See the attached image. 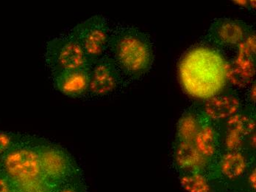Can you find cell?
<instances>
[{
	"label": "cell",
	"mask_w": 256,
	"mask_h": 192,
	"mask_svg": "<svg viewBox=\"0 0 256 192\" xmlns=\"http://www.w3.org/2000/svg\"><path fill=\"white\" fill-rule=\"evenodd\" d=\"M206 115L202 110H188L186 112L178 124V141L192 143L195 135L198 133Z\"/></svg>",
	"instance_id": "obj_15"
},
{
	"label": "cell",
	"mask_w": 256,
	"mask_h": 192,
	"mask_svg": "<svg viewBox=\"0 0 256 192\" xmlns=\"http://www.w3.org/2000/svg\"><path fill=\"white\" fill-rule=\"evenodd\" d=\"M130 82L106 53L90 69L88 95L90 98H102L120 91Z\"/></svg>",
	"instance_id": "obj_6"
},
{
	"label": "cell",
	"mask_w": 256,
	"mask_h": 192,
	"mask_svg": "<svg viewBox=\"0 0 256 192\" xmlns=\"http://www.w3.org/2000/svg\"><path fill=\"white\" fill-rule=\"evenodd\" d=\"M250 181L251 182H252V186L255 187V185H254V183H256V172L255 170H254V171H252V172L251 173L250 176Z\"/></svg>",
	"instance_id": "obj_21"
},
{
	"label": "cell",
	"mask_w": 256,
	"mask_h": 192,
	"mask_svg": "<svg viewBox=\"0 0 256 192\" xmlns=\"http://www.w3.org/2000/svg\"><path fill=\"white\" fill-rule=\"evenodd\" d=\"M93 65L107 52L112 27L108 20L98 14L70 29Z\"/></svg>",
	"instance_id": "obj_5"
},
{
	"label": "cell",
	"mask_w": 256,
	"mask_h": 192,
	"mask_svg": "<svg viewBox=\"0 0 256 192\" xmlns=\"http://www.w3.org/2000/svg\"><path fill=\"white\" fill-rule=\"evenodd\" d=\"M248 101H250L251 104H255L256 101V85L255 83H254V85L251 87L250 90L248 93Z\"/></svg>",
	"instance_id": "obj_20"
},
{
	"label": "cell",
	"mask_w": 256,
	"mask_h": 192,
	"mask_svg": "<svg viewBox=\"0 0 256 192\" xmlns=\"http://www.w3.org/2000/svg\"><path fill=\"white\" fill-rule=\"evenodd\" d=\"M255 32L252 26L241 20L220 18L213 20L206 40L220 48H237Z\"/></svg>",
	"instance_id": "obj_7"
},
{
	"label": "cell",
	"mask_w": 256,
	"mask_h": 192,
	"mask_svg": "<svg viewBox=\"0 0 256 192\" xmlns=\"http://www.w3.org/2000/svg\"><path fill=\"white\" fill-rule=\"evenodd\" d=\"M248 166V158L242 151H227L220 159V170L229 179L241 177Z\"/></svg>",
	"instance_id": "obj_14"
},
{
	"label": "cell",
	"mask_w": 256,
	"mask_h": 192,
	"mask_svg": "<svg viewBox=\"0 0 256 192\" xmlns=\"http://www.w3.org/2000/svg\"><path fill=\"white\" fill-rule=\"evenodd\" d=\"M181 184L187 192H213L207 179L199 173H190L184 176Z\"/></svg>",
	"instance_id": "obj_16"
},
{
	"label": "cell",
	"mask_w": 256,
	"mask_h": 192,
	"mask_svg": "<svg viewBox=\"0 0 256 192\" xmlns=\"http://www.w3.org/2000/svg\"><path fill=\"white\" fill-rule=\"evenodd\" d=\"M40 138L22 135L0 160L2 172L21 192H36L48 187L39 160Z\"/></svg>",
	"instance_id": "obj_2"
},
{
	"label": "cell",
	"mask_w": 256,
	"mask_h": 192,
	"mask_svg": "<svg viewBox=\"0 0 256 192\" xmlns=\"http://www.w3.org/2000/svg\"><path fill=\"white\" fill-rule=\"evenodd\" d=\"M176 163L182 170L198 173L208 165V159L204 157L192 143L178 141L174 150Z\"/></svg>",
	"instance_id": "obj_12"
},
{
	"label": "cell",
	"mask_w": 256,
	"mask_h": 192,
	"mask_svg": "<svg viewBox=\"0 0 256 192\" xmlns=\"http://www.w3.org/2000/svg\"><path fill=\"white\" fill-rule=\"evenodd\" d=\"M238 55L232 62L230 76L238 87L249 84L255 73L256 35L252 33L237 48Z\"/></svg>",
	"instance_id": "obj_9"
},
{
	"label": "cell",
	"mask_w": 256,
	"mask_h": 192,
	"mask_svg": "<svg viewBox=\"0 0 256 192\" xmlns=\"http://www.w3.org/2000/svg\"><path fill=\"white\" fill-rule=\"evenodd\" d=\"M38 151L42 171L50 188H56L80 175V170L73 156L60 145L40 137Z\"/></svg>",
	"instance_id": "obj_4"
},
{
	"label": "cell",
	"mask_w": 256,
	"mask_h": 192,
	"mask_svg": "<svg viewBox=\"0 0 256 192\" xmlns=\"http://www.w3.org/2000/svg\"><path fill=\"white\" fill-rule=\"evenodd\" d=\"M240 96L234 92H226L212 97L204 103L202 112L212 121L228 120L241 111Z\"/></svg>",
	"instance_id": "obj_11"
},
{
	"label": "cell",
	"mask_w": 256,
	"mask_h": 192,
	"mask_svg": "<svg viewBox=\"0 0 256 192\" xmlns=\"http://www.w3.org/2000/svg\"><path fill=\"white\" fill-rule=\"evenodd\" d=\"M54 192H86V188L79 175L59 185Z\"/></svg>",
	"instance_id": "obj_18"
},
{
	"label": "cell",
	"mask_w": 256,
	"mask_h": 192,
	"mask_svg": "<svg viewBox=\"0 0 256 192\" xmlns=\"http://www.w3.org/2000/svg\"><path fill=\"white\" fill-rule=\"evenodd\" d=\"M0 192H21L0 170Z\"/></svg>",
	"instance_id": "obj_19"
},
{
	"label": "cell",
	"mask_w": 256,
	"mask_h": 192,
	"mask_svg": "<svg viewBox=\"0 0 256 192\" xmlns=\"http://www.w3.org/2000/svg\"><path fill=\"white\" fill-rule=\"evenodd\" d=\"M90 69L86 67L52 75L53 86L58 91L70 98L87 96L90 88Z\"/></svg>",
	"instance_id": "obj_8"
},
{
	"label": "cell",
	"mask_w": 256,
	"mask_h": 192,
	"mask_svg": "<svg viewBox=\"0 0 256 192\" xmlns=\"http://www.w3.org/2000/svg\"><path fill=\"white\" fill-rule=\"evenodd\" d=\"M22 135L12 132H0V160Z\"/></svg>",
	"instance_id": "obj_17"
},
{
	"label": "cell",
	"mask_w": 256,
	"mask_h": 192,
	"mask_svg": "<svg viewBox=\"0 0 256 192\" xmlns=\"http://www.w3.org/2000/svg\"><path fill=\"white\" fill-rule=\"evenodd\" d=\"M107 53L130 82L138 80L152 68L154 45L148 34L130 25L112 28Z\"/></svg>",
	"instance_id": "obj_1"
},
{
	"label": "cell",
	"mask_w": 256,
	"mask_h": 192,
	"mask_svg": "<svg viewBox=\"0 0 256 192\" xmlns=\"http://www.w3.org/2000/svg\"><path fill=\"white\" fill-rule=\"evenodd\" d=\"M44 61L51 76L92 66L88 56L70 30L46 42Z\"/></svg>",
	"instance_id": "obj_3"
},
{
	"label": "cell",
	"mask_w": 256,
	"mask_h": 192,
	"mask_svg": "<svg viewBox=\"0 0 256 192\" xmlns=\"http://www.w3.org/2000/svg\"><path fill=\"white\" fill-rule=\"evenodd\" d=\"M255 121L248 114H236L227 120L224 146L227 151H242L255 130Z\"/></svg>",
	"instance_id": "obj_10"
},
{
	"label": "cell",
	"mask_w": 256,
	"mask_h": 192,
	"mask_svg": "<svg viewBox=\"0 0 256 192\" xmlns=\"http://www.w3.org/2000/svg\"><path fill=\"white\" fill-rule=\"evenodd\" d=\"M210 121L206 116L192 141L198 151L208 160L214 157L218 149V132Z\"/></svg>",
	"instance_id": "obj_13"
}]
</instances>
